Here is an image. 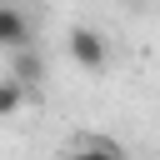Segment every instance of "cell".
<instances>
[{
	"instance_id": "5b68a950",
	"label": "cell",
	"mask_w": 160,
	"mask_h": 160,
	"mask_svg": "<svg viewBox=\"0 0 160 160\" xmlns=\"http://www.w3.org/2000/svg\"><path fill=\"white\" fill-rule=\"evenodd\" d=\"M20 105H25V85L5 75V80H0V120H10V115H15Z\"/></svg>"
},
{
	"instance_id": "3957f363",
	"label": "cell",
	"mask_w": 160,
	"mask_h": 160,
	"mask_svg": "<svg viewBox=\"0 0 160 160\" xmlns=\"http://www.w3.org/2000/svg\"><path fill=\"white\" fill-rule=\"evenodd\" d=\"M10 80H20V85H35V80H45V55H40L35 45L15 50V70H10Z\"/></svg>"
},
{
	"instance_id": "6da1fadb",
	"label": "cell",
	"mask_w": 160,
	"mask_h": 160,
	"mask_svg": "<svg viewBox=\"0 0 160 160\" xmlns=\"http://www.w3.org/2000/svg\"><path fill=\"white\" fill-rule=\"evenodd\" d=\"M65 50H70V60H75L80 70H105V60H110L105 35H100V30H90V25H75V30H70V40H65Z\"/></svg>"
},
{
	"instance_id": "277c9868",
	"label": "cell",
	"mask_w": 160,
	"mask_h": 160,
	"mask_svg": "<svg viewBox=\"0 0 160 160\" xmlns=\"http://www.w3.org/2000/svg\"><path fill=\"white\" fill-rule=\"evenodd\" d=\"M125 150H115V145H105V140H85V145H75V150H65V160H120Z\"/></svg>"
},
{
	"instance_id": "7a4b0ae2",
	"label": "cell",
	"mask_w": 160,
	"mask_h": 160,
	"mask_svg": "<svg viewBox=\"0 0 160 160\" xmlns=\"http://www.w3.org/2000/svg\"><path fill=\"white\" fill-rule=\"evenodd\" d=\"M30 45V20L20 5H0V50H25Z\"/></svg>"
}]
</instances>
